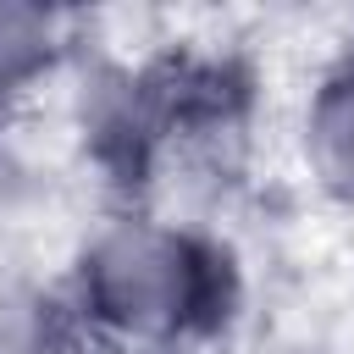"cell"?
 Here are the masks:
<instances>
[{
  "label": "cell",
  "mask_w": 354,
  "mask_h": 354,
  "mask_svg": "<svg viewBox=\"0 0 354 354\" xmlns=\"http://www.w3.org/2000/svg\"><path fill=\"white\" fill-rule=\"evenodd\" d=\"M310 155L332 188L354 194V77L321 88L310 111Z\"/></svg>",
  "instance_id": "7a4b0ae2"
},
{
  "label": "cell",
  "mask_w": 354,
  "mask_h": 354,
  "mask_svg": "<svg viewBox=\"0 0 354 354\" xmlns=\"http://www.w3.org/2000/svg\"><path fill=\"white\" fill-rule=\"evenodd\" d=\"M88 293L94 304L138 332H171L194 315L205 293V260L155 227H122L100 238L88 260Z\"/></svg>",
  "instance_id": "6da1fadb"
}]
</instances>
